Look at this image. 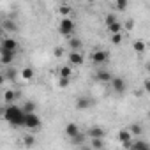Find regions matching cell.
I'll list each match as a JSON object with an SVG mask.
<instances>
[{"instance_id": "cell-1", "label": "cell", "mask_w": 150, "mask_h": 150, "mask_svg": "<svg viewBox=\"0 0 150 150\" xmlns=\"http://www.w3.org/2000/svg\"><path fill=\"white\" fill-rule=\"evenodd\" d=\"M4 118H6L9 124L16 125V127H23V122H25V113L21 111V108H20V106H16V104H9V106H6Z\"/></svg>"}, {"instance_id": "cell-2", "label": "cell", "mask_w": 150, "mask_h": 150, "mask_svg": "<svg viewBox=\"0 0 150 150\" xmlns=\"http://www.w3.org/2000/svg\"><path fill=\"white\" fill-rule=\"evenodd\" d=\"M41 125H42V122H41V118H39L35 113H28V115H25L23 127H27V129H30V131H39Z\"/></svg>"}, {"instance_id": "cell-3", "label": "cell", "mask_w": 150, "mask_h": 150, "mask_svg": "<svg viewBox=\"0 0 150 150\" xmlns=\"http://www.w3.org/2000/svg\"><path fill=\"white\" fill-rule=\"evenodd\" d=\"M72 30H74V21H72L71 18H64V20L58 23V32H60L62 35H71Z\"/></svg>"}, {"instance_id": "cell-4", "label": "cell", "mask_w": 150, "mask_h": 150, "mask_svg": "<svg viewBox=\"0 0 150 150\" xmlns=\"http://www.w3.org/2000/svg\"><path fill=\"white\" fill-rule=\"evenodd\" d=\"M110 60V53L106 50H97L92 53V62L94 64H106Z\"/></svg>"}, {"instance_id": "cell-5", "label": "cell", "mask_w": 150, "mask_h": 150, "mask_svg": "<svg viewBox=\"0 0 150 150\" xmlns=\"http://www.w3.org/2000/svg\"><path fill=\"white\" fill-rule=\"evenodd\" d=\"M0 50H9V51H16L18 50V41L13 37H6L0 39Z\"/></svg>"}, {"instance_id": "cell-6", "label": "cell", "mask_w": 150, "mask_h": 150, "mask_svg": "<svg viewBox=\"0 0 150 150\" xmlns=\"http://www.w3.org/2000/svg\"><path fill=\"white\" fill-rule=\"evenodd\" d=\"M88 136H90V139H104L106 131H104L101 125H92V127L88 129Z\"/></svg>"}, {"instance_id": "cell-7", "label": "cell", "mask_w": 150, "mask_h": 150, "mask_svg": "<svg viewBox=\"0 0 150 150\" xmlns=\"http://www.w3.org/2000/svg\"><path fill=\"white\" fill-rule=\"evenodd\" d=\"M110 85L113 87V90H115L117 94H124V92H125V88H127V83H125V80H124V78H113Z\"/></svg>"}, {"instance_id": "cell-8", "label": "cell", "mask_w": 150, "mask_h": 150, "mask_svg": "<svg viewBox=\"0 0 150 150\" xmlns=\"http://www.w3.org/2000/svg\"><path fill=\"white\" fill-rule=\"evenodd\" d=\"M14 57H16V51H9V50H0V62H2L4 65H9V64H13Z\"/></svg>"}, {"instance_id": "cell-9", "label": "cell", "mask_w": 150, "mask_h": 150, "mask_svg": "<svg viewBox=\"0 0 150 150\" xmlns=\"http://www.w3.org/2000/svg\"><path fill=\"white\" fill-rule=\"evenodd\" d=\"M96 80L101 81V83H111L113 76H111V72H110V71H106V69H99V71L96 72Z\"/></svg>"}, {"instance_id": "cell-10", "label": "cell", "mask_w": 150, "mask_h": 150, "mask_svg": "<svg viewBox=\"0 0 150 150\" xmlns=\"http://www.w3.org/2000/svg\"><path fill=\"white\" fill-rule=\"evenodd\" d=\"M96 104V101L92 99V97H78V101H76V108L78 110H88L90 106H94Z\"/></svg>"}, {"instance_id": "cell-11", "label": "cell", "mask_w": 150, "mask_h": 150, "mask_svg": "<svg viewBox=\"0 0 150 150\" xmlns=\"http://www.w3.org/2000/svg\"><path fill=\"white\" fill-rule=\"evenodd\" d=\"M118 139L124 143V146H131V143H132V136H131V132L127 131V129H122L120 132H118Z\"/></svg>"}, {"instance_id": "cell-12", "label": "cell", "mask_w": 150, "mask_h": 150, "mask_svg": "<svg viewBox=\"0 0 150 150\" xmlns=\"http://www.w3.org/2000/svg\"><path fill=\"white\" fill-rule=\"evenodd\" d=\"M81 131H80V125L78 124H74V122H71V124H67L65 125V134L69 136V138H74L76 134H80Z\"/></svg>"}, {"instance_id": "cell-13", "label": "cell", "mask_w": 150, "mask_h": 150, "mask_svg": "<svg viewBox=\"0 0 150 150\" xmlns=\"http://www.w3.org/2000/svg\"><path fill=\"white\" fill-rule=\"evenodd\" d=\"M129 150H150V146H148V143L143 141V139H132Z\"/></svg>"}, {"instance_id": "cell-14", "label": "cell", "mask_w": 150, "mask_h": 150, "mask_svg": "<svg viewBox=\"0 0 150 150\" xmlns=\"http://www.w3.org/2000/svg\"><path fill=\"white\" fill-rule=\"evenodd\" d=\"M69 62L74 64V65H81V64H83V55H81V51H71V53H69Z\"/></svg>"}, {"instance_id": "cell-15", "label": "cell", "mask_w": 150, "mask_h": 150, "mask_svg": "<svg viewBox=\"0 0 150 150\" xmlns=\"http://www.w3.org/2000/svg\"><path fill=\"white\" fill-rule=\"evenodd\" d=\"M18 97H20V94H18V92H14V90H6V92H4V96H2V99L7 103V106H9V104H13Z\"/></svg>"}, {"instance_id": "cell-16", "label": "cell", "mask_w": 150, "mask_h": 150, "mask_svg": "<svg viewBox=\"0 0 150 150\" xmlns=\"http://www.w3.org/2000/svg\"><path fill=\"white\" fill-rule=\"evenodd\" d=\"M35 108H37L35 103H32V101H25L23 106H21V111H23L25 115H28V113H35Z\"/></svg>"}, {"instance_id": "cell-17", "label": "cell", "mask_w": 150, "mask_h": 150, "mask_svg": "<svg viewBox=\"0 0 150 150\" xmlns=\"http://www.w3.org/2000/svg\"><path fill=\"white\" fill-rule=\"evenodd\" d=\"M2 28H4V30H7V32H16V30H18V25H16L13 20H9V18H7V20H4V21H2Z\"/></svg>"}, {"instance_id": "cell-18", "label": "cell", "mask_w": 150, "mask_h": 150, "mask_svg": "<svg viewBox=\"0 0 150 150\" xmlns=\"http://www.w3.org/2000/svg\"><path fill=\"white\" fill-rule=\"evenodd\" d=\"M85 134L83 132H80V134H76V136H74V138H71V143L72 145H76V146H81V145H85Z\"/></svg>"}, {"instance_id": "cell-19", "label": "cell", "mask_w": 150, "mask_h": 150, "mask_svg": "<svg viewBox=\"0 0 150 150\" xmlns=\"http://www.w3.org/2000/svg\"><path fill=\"white\" fill-rule=\"evenodd\" d=\"M127 131L131 132V136H139V134L143 132V129H141V125H139V124H131Z\"/></svg>"}, {"instance_id": "cell-20", "label": "cell", "mask_w": 150, "mask_h": 150, "mask_svg": "<svg viewBox=\"0 0 150 150\" xmlns=\"http://www.w3.org/2000/svg\"><path fill=\"white\" fill-rule=\"evenodd\" d=\"M122 28H124V27H122V23H120V21H117V23H113V25H110V27H108V30H110L113 35H115V34H122Z\"/></svg>"}, {"instance_id": "cell-21", "label": "cell", "mask_w": 150, "mask_h": 150, "mask_svg": "<svg viewBox=\"0 0 150 150\" xmlns=\"http://www.w3.org/2000/svg\"><path fill=\"white\" fill-rule=\"evenodd\" d=\"M90 148L92 150H103L104 148V141L103 139H90Z\"/></svg>"}, {"instance_id": "cell-22", "label": "cell", "mask_w": 150, "mask_h": 150, "mask_svg": "<svg viewBox=\"0 0 150 150\" xmlns=\"http://www.w3.org/2000/svg\"><path fill=\"white\" fill-rule=\"evenodd\" d=\"M69 48H71L72 51H80V50H81V41H80V39H71V41H69Z\"/></svg>"}, {"instance_id": "cell-23", "label": "cell", "mask_w": 150, "mask_h": 150, "mask_svg": "<svg viewBox=\"0 0 150 150\" xmlns=\"http://www.w3.org/2000/svg\"><path fill=\"white\" fill-rule=\"evenodd\" d=\"M132 48H134L136 53H143L145 48H146V44H145V41H136V42L132 44Z\"/></svg>"}, {"instance_id": "cell-24", "label": "cell", "mask_w": 150, "mask_h": 150, "mask_svg": "<svg viewBox=\"0 0 150 150\" xmlns=\"http://www.w3.org/2000/svg\"><path fill=\"white\" fill-rule=\"evenodd\" d=\"M71 74H72V69L71 67H67V65L60 67V78H71Z\"/></svg>"}, {"instance_id": "cell-25", "label": "cell", "mask_w": 150, "mask_h": 150, "mask_svg": "<svg viewBox=\"0 0 150 150\" xmlns=\"http://www.w3.org/2000/svg\"><path fill=\"white\" fill-rule=\"evenodd\" d=\"M4 78H6V80H11V81H14V78H16V69L9 67V69L6 71V74H4Z\"/></svg>"}, {"instance_id": "cell-26", "label": "cell", "mask_w": 150, "mask_h": 150, "mask_svg": "<svg viewBox=\"0 0 150 150\" xmlns=\"http://www.w3.org/2000/svg\"><path fill=\"white\" fill-rule=\"evenodd\" d=\"M23 145H25V146H34V145H35V138H34L32 134H27V136L23 138Z\"/></svg>"}, {"instance_id": "cell-27", "label": "cell", "mask_w": 150, "mask_h": 150, "mask_svg": "<svg viewBox=\"0 0 150 150\" xmlns=\"http://www.w3.org/2000/svg\"><path fill=\"white\" fill-rule=\"evenodd\" d=\"M21 74H23L25 80H32V78H34V71H32L30 67H25V69L21 71Z\"/></svg>"}, {"instance_id": "cell-28", "label": "cell", "mask_w": 150, "mask_h": 150, "mask_svg": "<svg viewBox=\"0 0 150 150\" xmlns=\"http://www.w3.org/2000/svg\"><path fill=\"white\" fill-rule=\"evenodd\" d=\"M104 21H106V27H110V25L117 23L118 20H117V16H115V14H106V20H104Z\"/></svg>"}, {"instance_id": "cell-29", "label": "cell", "mask_w": 150, "mask_h": 150, "mask_svg": "<svg viewBox=\"0 0 150 150\" xmlns=\"http://www.w3.org/2000/svg\"><path fill=\"white\" fill-rule=\"evenodd\" d=\"M117 9H120V11L127 9V0H118V2H117Z\"/></svg>"}, {"instance_id": "cell-30", "label": "cell", "mask_w": 150, "mask_h": 150, "mask_svg": "<svg viewBox=\"0 0 150 150\" xmlns=\"http://www.w3.org/2000/svg\"><path fill=\"white\" fill-rule=\"evenodd\" d=\"M111 42H113V44H120V42H122V34H115V35L111 37Z\"/></svg>"}, {"instance_id": "cell-31", "label": "cell", "mask_w": 150, "mask_h": 150, "mask_svg": "<svg viewBox=\"0 0 150 150\" xmlns=\"http://www.w3.org/2000/svg\"><path fill=\"white\" fill-rule=\"evenodd\" d=\"M69 78H60V81H58V85L62 87V88H65V87H69Z\"/></svg>"}, {"instance_id": "cell-32", "label": "cell", "mask_w": 150, "mask_h": 150, "mask_svg": "<svg viewBox=\"0 0 150 150\" xmlns=\"http://www.w3.org/2000/svg\"><path fill=\"white\" fill-rule=\"evenodd\" d=\"M60 13L62 14H69L71 13V7L69 6H60Z\"/></svg>"}, {"instance_id": "cell-33", "label": "cell", "mask_w": 150, "mask_h": 150, "mask_svg": "<svg viewBox=\"0 0 150 150\" xmlns=\"http://www.w3.org/2000/svg\"><path fill=\"white\" fill-rule=\"evenodd\" d=\"M62 55H64V50L62 48H57L55 50V57H62Z\"/></svg>"}, {"instance_id": "cell-34", "label": "cell", "mask_w": 150, "mask_h": 150, "mask_svg": "<svg viewBox=\"0 0 150 150\" xmlns=\"http://www.w3.org/2000/svg\"><path fill=\"white\" fill-rule=\"evenodd\" d=\"M132 25H134V23H132V20H129V21L125 23V28H132Z\"/></svg>"}, {"instance_id": "cell-35", "label": "cell", "mask_w": 150, "mask_h": 150, "mask_svg": "<svg viewBox=\"0 0 150 150\" xmlns=\"http://www.w3.org/2000/svg\"><path fill=\"white\" fill-rule=\"evenodd\" d=\"M150 88V81L148 80H145V90H148Z\"/></svg>"}, {"instance_id": "cell-36", "label": "cell", "mask_w": 150, "mask_h": 150, "mask_svg": "<svg viewBox=\"0 0 150 150\" xmlns=\"http://www.w3.org/2000/svg\"><path fill=\"white\" fill-rule=\"evenodd\" d=\"M4 111H6V106H0V117H4Z\"/></svg>"}, {"instance_id": "cell-37", "label": "cell", "mask_w": 150, "mask_h": 150, "mask_svg": "<svg viewBox=\"0 0 150 150\" xmlns=\"http://www.w3.org/2000/svg\"><path fill=\"white\" fill-rule=\"evenodd\" d=\"M80 150H92V148H90V146H87V145H81V146H80Z\"/></svg>"}, {"instance_id": "cell-38", "label": "cell", "mask_w": 150, "mask_h": 150, "mask_svg": "<svg viewBox=\"0 0 150 150\" xmlns=\"http://www.w3.org/2000/svg\"><path fill=\"white\" fill-rule=\"evenodd\" d=\"M4 81H6V78H4V74H0V85H2Z\"/></svg>"}, {"instance_id": "cell-39", "label": "cell", "mask_w": 150, "mask_h": 150, "mask_svg": "<svg viewBox=\"0 0 150 150\" xmlns=\"http://www.w3.org/2000/svg\"><path fill=\"white\" fill-rule=\"evenodd\" d=\"M0 101H2V96H0Z\"/></svg>"}]
</instances>
